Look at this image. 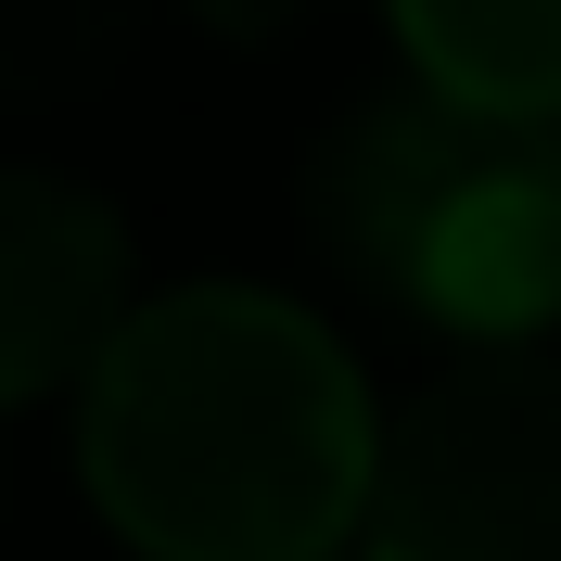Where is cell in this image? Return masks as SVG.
Instances as JSON below:
<instances>
[{
	"label": "cell",
	"mask_w": 561,
	"mask_h": 561,
	"mask_svg": "<svg viewBox=\"0 0 561 561\" xmlns=\"http://www.w3.org/2000/svg\"><path fill=\"white\" fill-rule=\"evenodd\" d=\"M409 307L447 319L459 345H549L561 319V140L524 128L497 167H472L434 205L409 255Z\"/></svg>",
	"instance_id": "cell-5"
},
{
	"label": "cell",
	"mask_w": 561,
	"mask_h": 561,
	"mask_svg": "<svg viewBox=\"0 0 561 561\" xmlns=\"http://www.w3.org/2000/svg\"><path fill=\"white\" fill-rule=\"evenodd\" d=\"M128 217L65 167H0V409L26 396H65L103 332L140 307L128 294Z\"/></svg>",
	"instance_id": "cell-4"
},
{
	"label": "cell",
	"mask_w": 561,
	"mask_h": 561,
	"mask_svg": "<svg viewBox=\"0 0 561 561\" xmlns=\"http://www.w3.org/2000/svg\"><path fill=\"white\" fill-rule=\"evenodd\" d=\"M370 434L345 332L268 280L140 294L77 370V485L140 561H332Z\"/></svg>",
	"instance_id": "cell-1"
},
{
	"label": "cell",
	"mask_w": 561,
	"mask_h": 561,
	"mask_svg": "<svg viewBox=\"0 0 561 561\" xmlns=\"http://www.w3.org/2000/svg\"><path fill=\"white\" fill-rule=\"evenodd\" d=\"M370 561H561V345H472L370 434Z\"/></svg>",
	"instance_id": "cell-2"
},
{
	"label": "cell",
	"mask_w": 561,
	"mask_h": 561,
	"mask_svg": "<svg viewBox=\"0 0 561 561\" xmlns=\"http://www.w3.org/2000/svg\"><path fill=\"white\" fill-rule=\"evenodd\" d=\"M421 90L511 128H561V0H383Z\"/></svg>",
	"instance_id": "cell-6"
},
{
	"label": "cell",
	"mask_w": 561,
	"mask_h": 561,
	"mask_svg": "<svg viewBox=\"0 0 561 561\" xmlns=\"http://www.w3.org/2000/svg\"><path fill=\"white\" fill-rule=\"evenodd\" d=\"M511 140H524L511 115H472V103H447V90H421V77L345 103L307 140V179H294V217H307L319 268L357 280L370 307H409V255H421V230H434V205H447L472 167H497Z\"/></svg>",
	"instance_id": "cell-3"
},
{
	"label": "cell",
	"mask_w": 561,
	"mask_h": 561,
	"mask_svg": "<svg viewBox=\"0 0 561 561\" xmlns=\"http://www.w3.org/2000/svg\"><path fill=\"white\" fill-rule=\"evenodd\" d=\"M103 26H115V0H13L0 13V90H77Z\"/></svg>",
	"instance_id": "cell-7"
},
{
	"label": "cell",
	"mask_w": 561,
	"mask_h": 561,
	"mask_svg": "<svg viewBox=\"0 0 561 561\" xmlns=\"http://www.w3.org/2000/svg\"><path fill=\"white\" fill-rule=\"evenodd\" d=\"M217 38H243V51H268V38H294V26H319L332 0H192Z\"/></svg>",
	"instance_id": "cell-8"
},
{
	"label": "cell",
	"mask_w": 561,
	"mask_h": 561,
	"mask_svg": "<svg viewBox=\"0 0 561 561\" xmlns=\"http://www.w3.org/2000/svg\"><path fill=\"white\" fill-rule=\"evenodd\" d=\"M332 561H345V549H332Z\"/></svg>",
	"instance_id": "cell-9"
}]
</instances>
